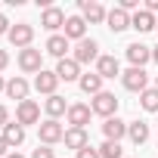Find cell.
<instances>
[{
	"instance_id": "obj_1",
	"label": "cell",
	"mask_w": 158,
	"mask_h": 158,
	"mask_svg": "<svg viewBox=\"0 0 158 158\" xmlns=\"http://www.w3.org/2000/svg\"><path fill=\"white\" fill-rule=\"evenodd\" d=\"M90 109H93V115H99L102 121H109V118L118 115V96L109 93V90H102V93H96L90 99Z\"/></svg>"
},
{
	"instance_id": "obj_2",
	"label": "cell",
	"mask_w": 158,
	"mask_h": 158,
	"mask_svg": "<svg viewBox=\"0 0 158 158\" xmlns=\"http://www.w3.org/2000/svg\"><path fill=\"white\" fill-rule=\"evenodd\" d=\"M16 62H19V68H22L25 74H40V71H44V53H40V50H34V47L19 50Z\"/></svg>"
},
{
	"instance_id": "obj_3",
	"label": "cell",
	"mask_w": 158,
	"mask_h": 158,
	"mask_svg": "<svg viewBox=\"0 0 158 158\" xmlns=\"http://www.w3.org/2000/svg\"><path fill=\"white\" fill-rule=\"evenodd\" d=\"M37 139H40V146H56V143L65 139V127H62L59 121L47 118L44 124H37Z\"/></svg>"
},
{
	"instance_id": "obj_4",
	"label": "cell",
	"mask_w": 158,
	"mask_h": 158,
	"mask_svg": "<svg viewBox=\"0 0 158 158\" xmlns=\"http://www.w3.org/2000/svg\"><path fill=\"white\" fill-rule=\"evenodd\" d=\"M102 53H99V44L93 40V37H84L81 44H74V53H71V59L77 62V65H90V62H96Z\"/></svg>"
},
{
	"instance_id": "obj_5",
	"label": "cell",
	"mask_w": 158,
	"mask_h": 158,
	"mask_svg": "<svg viewBox=\"0 0 158 158\" xmlns=\"http://www.w3.org/2000/svg\"><path fill=\"white\" fill-rule=\"evenodd\" d=\"M121 84L130 93H143V90H149V74H146V68H127V71H121Z\"/></svg>"
},
{
	"instance_id": "obj_6",
	"label": "cell",
	"mask_w": 158,
	"mask_h": 158,
	"mask_svg": "<svg viewBox=\"0 0 158 158\" xmlns=\"http://www.w3.org/2000/svg\"><path fill=\"white\" fill-rule=\"evenodd\" d=\"M10 44L16 47V50H28L31 47V40H34V25H28V22H19V25H13L10 28Z\"/></svg>"
},
{
	"instance_id": "obj_7",
	"label": "cell",
	"mask_w": 158,
	"mask_h": 158,
	"mask_svg": "<svg viewBox=\"0 0 158 158\" xmlns=\"http://www.w3.org/2000/svg\"><path fill=\"white\" fill-rule=\"evenodd\" d=\"M90 115H93V109H90L87 102H71V106H68V115H65V121H68V127H81V130H87V124H90Z\"/></svg>"
},
{
	"instance_id": "obj_8",
	"label": "cell",
	"mask_w": 158,
	"mask_h": 158,
	"mask_svg": "<svg viewBox=\"0 0 158 158\" xmlns=\"http://www.w3.org/2000/svg\"><path fill=\"white\" fill-rule=\"evenodd\" d=\"M81 16H84V22L87 25H102L106 22V16H109V10L99 3V0H81Z\"/></svg>"
},
{
	"instance_id": "obj_9",
	"label": "cell",
	"mask_w": 158,
	"mask_h": 158,
	"mask_svg": "<svg viewBox=\"0 0 158 158\" xmlns=\"http://www.w3.org/2000/svg\"><path fill=\"white\" fill-rule=\"evenodd\" d=\"M16 121H19L22 127H28V124H40V106H37L34 99L19 102V106H16Z\"/></svg>"
},
{
	"instance_id": "obj_10",
	"label": "cell",
	"mask_w": 158,
	"mask_h": 158,
	"mask_svg": "<svg viewBox=\"0 0 158 158\" xmlns=\"http://www.w3.org/2000/svg\"><path fill=\"white\" fill-rule=\"evenodd\" d=\"M65 13L59 10V6H50V10H44L40 13V28H47L50 34H59V28H65Z\"/></svg>"
},
{
	"instance_id": "obj_11",
	"label": "cell",
	"mask_w": 158,
	"mask_h": 158,
	"mask_svg": "<svg viewBox=\"0 0 158 158\" xmlns=\"http://www.w3.org/2000/svg\"><path fill=\"white\" fill-rule=\"evenodd\" d=\"M106 28H109L112 34L127 31V28H130V13H124L121 6H112V10H109V16H106Z\"/></svg>"
},
{
	"instance_id": "obj_12",
	"label": "cell",
	"mask_w": 158,
	"mask_h": 158,
	"mask_svg": "<svg viewBox=\"0 0 158 158\" xmlns=\"http://www.w3.org/2000/svg\"><path fill=\"white\" fill-rule=\"evenodd\" d=\"M62 34H65L68 40H74V44H81V40L87 37V22H84V16H68Z\"/></svg>"
},
{
	"instance_id": "obj_13",
	"label": "cell",
	"mask_w": 158,
	"mask_h": 158,
	"mask_svg": "<svg viewBox=\"0 0 158 158\" xmlns=\"http://www.w3.org/2000/svg\"><path fill=\"white\" fill-rule=\"evenodd\" d=\"M96 74L102 77V81H112V77H121V62L115 59V56H99L96 59Z\"/></svg>"
},
{
	"instance_id": "obj_14",
	"label": "cell",
	"mask_w": 158,
	"mask_h": 158,
	"mask_svg": "<svg viewBox=\"0 0 158 158\" xmlns=\"http://www.w3.org/2000/svg\"><path fill=\"white\" fill-rule=\"evenodd\" d=\"M130 28H133V31H139V34H149V31H155V28H158V19L143 6L139 13H133V16H130Z\"/></svg>"
},
{
	"instance_id": "obj_15",
	"label": "cell",
	"mask_w": 158,
	"mask_h": 158,
	"mask_svg": "<svg viewBox=\"0 0 158 158\" xmlns=\"http://www.w3.org/2000/svg\"><path fill=\"white\" fill-rule=\"evenodd\" d=\"M127 62H130V68H143L146 62H152V47H146V44H130L127 47Z\"/></svg>"
},
{
	"instance_id": "obj_16",
	"label": "cell",
	"mask_w": 158,
	"mask_h": 158,
	"mask_svg": "<svg viewBox=\"0 0 158 158\" xmlns=\"http://www.w3.org/2000/svg\"><path fill=\"white\" fill-rule=\"evenodd\" d=\"M56 87H59V74L56 71H40L37 77H34V90L37 93H44V96H56Z\"/></svg>"
},
{
	"instance_id": "obj_17",
	"label": "cell",
	"mask_w": 158,
	"mask_h": 158,
	"mask_svg": "<svg viewBox=\"0 0 158 158\" xmlns=\"http://www.w3.org/2000/svg\"><path fill=\"white\" fill-rule=\"evenodd\" d=\"M50 56H56V59H68V50H71V40L65 37V34H50L47 37V47H44Z\"/></svg>"
},
{
	"instance_id": "obj_18",
	"label": "cell",
	"mask_w": 158,
	"mask_h": 158,
	"mask_svg": "<svg viewBox=\"0 0 158 158\" xmlns=\"http://www.w3.org/2000/svg\"><path fill=\"white\" fill-rule=\"evenodd\" d=\"M56 74H59V81H65V84H71V81H81V65H77L71 56H68V59H59V65H56Z\"/></svg>"
},
{
	"instance_id": "obj_19",
	"label": "cell",
	"mask_w": 158,
	"mask_h": 158,
	"mask_svg": "<svg viewBox=\"0 0 158 158\" xmlns=\"http://www.w3.org/2000/svg\"><path fill=\"white\" fill-rule=\"evenodd\" d=\"M68 106L71 102H65V96H47L44 99V112H47V118H53V121H59L62 115H68Z\"/></svg>"
},
{
	"instance_id": "obj_20",
	"label": "cell",
	"mask_w": 158,
	"mask_h": 158,
	"mask_svg": "<svg viewBox=\"0 0 158 158\" xmlns=\"http://www.w3.org/2000/svg\"><path fill=\"white\" fill-rule=\"evenodd\" d=\"M102 133H106V139H112V143H121V139L127 136V121H121V118L115 115V118L102 121Z\"/></svg>"
},
{
	"instance_id": "obj_21",
	"label": "cell",
	"mask_w": 158,
	"mask_h": 158,
	"mask_svg": "<svg viewBox=\"0 0 158 158\" xmlns=\"http://www.w3.org/2000/svg\"><path fill=\"white\" fill-rule=\"evenodd\" d=\"M28 93H31V87H28V81H25V77H10V81H6V96L10 99H16V102H25L28 99Z\"/></svg>"
},
{
	"instance_id": "obj_22",
	"label": "cell",
	"mask_w": 158,
	"mask_h": 158,
	"mask_svg": "<svg viewBox=\"0 0 158 158\" xmlns=\"http://www.w3.org/2000/svg\"><path fill=\"white\" fill-rule=\"evenodd\" d=\"M62 143H65L68 149H74V152H81V149H87V146H90V136H87V130H81V127H68Z\"/></svg>"
},
{
	"instance_id": "obj_23",
	"label": "cell",
	"mask_w": 158,
	"mask_h": 158,
	"mask_svg": "<svg viewBox=\"0 0 158 158\" xmlns=\"http://www.w3.org/2000/svg\"><path fill=\"white\" fill-rule=\"evenodd\" d=\"M0 136L6 139V146H10V149H16V146H22V143H25V127H22L19 121H10V124L3 127V133H0Z\"/></svg>"
},
{
	"instance_id": "obj_24",
	"label": "cell",
	"mask_w": 158,
	"mask_h": 158,
	"mask_svg": "<svg viewBox=\"0 0 158 158\" xmlns=\"http://www.w3.org/2000/svg\"><path fill=\"white\" fill-rule=\"evenodd\" d=\"M77 87H81V93H87V96H96V93H102V77L96 71H87V74H81Z\"/></svg>"
},
{
	"instance_id": "obj_25",
	"label": "cell",
	"mask_w": 158,
	"mask_h": 158,
	"mask_svg": "<svg viewBox=\"0 0 158 158\" xmlns=\"http://www.w3.org/2000/svg\"><path fill=\"white\" fill-rule=\"evenodd\" d=\"M127 139L133 146H143L149 139V124L146 121H127Z\"/></svg>"
},
{
	"instance_id": "obj_26",
	"label": "cell",
	"mask_w": 158,
	"mask_h": 158,
	"mask_svg": "<svg viewBox=\"0 0 158 158\" xmlns=\"http://www.w3.org/2000/svg\"><path fill=\"white\" fill-rule=\"evenodd\" d=\"M139 106H143L146 112H155V115H158V90H155V87L143 90V93H139Z\"/></svg>"
},
{
	"instance_id": "obj_27",
	"label": "cell",
	"mask_w": 158,
	"mask_h": 158,
	"mask_svg": "<svg viewBox=\"0 0 158 158\" xmlns=\"http://www.w3.org/2000/svg\"><path fill=\"white\" fill-rule=\"evenodd\" d=\"M99 155H102V158H124V149H121V143L106 139V143L99 146Z\"/></svg>"
},
{
	"instance_id": "obj_28",
	"label": "cell",
	"mask_w": 158,
	"mask_h": 158,
	"mask_svg": "<svg viewBox=\"0 0 158 158\" xmlns=\"http://www.w3.org/2000/svg\"><path fill=\"white\" fill-rule=\"evenodd\" d=\"M31 158H56V152H53V146H37L31 152Z\"/></svg>"
},
{
	"instance_id": "obj_29",
	"label": "cell",
	"mask_w": 158,
	"mask_h": 158,
	"mask_svg": "<svg viewBox=\"0 0 158 158\" xmlns=\"http://www.w3.org/2000/svg\"><path fill=\"white\" fill-rule=\"evenodd\" d=\"M77 158H102V155H99V149L87 146V149H81V152H77Z\"/></svg>"
},
{
	"instance_id": "obj_30",
	"label": "cell",
	"mask_w": 158,
	"mask_h": 158,
	"mask_svg": "<svg viewBox=\"0 0 158 158\" xmlns=\"http://www.w3.org/2000/svg\"><path fill=\"white\" fill-rule=\"evenodd\" d=\"M10 28H13V22H10L3 13H0V34H10Z\"/></svg>"
},
{
	"instance_id": "obj_31",
	"label": "cell",
	"mask_w": 158,
	"mask_h": 158,
	"mask_svg": "<svg viewBox=\"0 0 158 158\" xmlns=\"http://www.w3.org/2000/svg\"><path fill=\"white\" fill-rule=\"evenodd\" d=\"M10 124V112H6V106H0V127H6Z\"/></svg>"
},
{
	"instance_id": "obj_32",
	"label": "cell",
	"mask_w": 158,
	"mask_h": 158,
	"mask_svg": "<svg viewBox=\"0 0 158 158\" xmlns=\"http://www.w3.org/2000/svg\"><path fill=\"white\" fill-rule=\"evenodd\" d=\"M10 152H13V149H10V146H6V139H3V136H0V158H6V155H10Z\"/></svg>"
},
{
	"instance_id": "obj_33",
	"label": "cell",
	"mask_w": 158,
	"mask_h": 158,
	"mask_svg": "<svg viewBox=\"0 0 158 158\" xmlns=\"http://www.w3.org/2000/svg\"><path fill=\"white\" fill-rule=\"evenodd\" d=\"M6 65H10V53H6V50H0V71H3Z\"/></svg>"
},
{
	"instance_id": "obj_34",
	"label": "cell",
	"mask_w": 158,
	"mask_h": 158,
	"mask_svg": "<svg viewBox=\"0 0 158 158\" xmlns=\"http://www.w3.org/2000/svg\"><path fill=\"white\" fill-rule=\"evenodd\" d=\"M146 10L155 16V13H158V0H146Z\"/></svg>"
},
{
	"instance_id": "obj_35",
	"label": "cell",
	"mask_w": 158,
	"mask_h": 158,
	"mask_svg": "<svg viewBox=\"0 0 158 158\" xmlns=\"http://www.w3.org/2000/svg\"><path fill=\"white\" fill-rule=\"evenodd\" d=\"M6 158H25V155H22V152H16V149H13V152H10V155H6Z\"/></svg>"
},
{
	"instance_id": "obj_36",
	"label": "cell",
	"mask_w": 158,
	"mask_h": 158,
	"mask_svg": "<svg viewBox=\"0 0 158 158\" xmlns=\"http://www.w3.org/2000/svg\"><path fill=\"white\" fill-rule=\"evenodd\" d=\"M152 62L158 65V47H152Z\"/></svg>"
},
{
	"instance_id": "obj_37",
	"label": "cell",
	"mask_w": 158,
	"mask_h": 158,
	"mask_svg": "<svg viewBox=\"0 0 158 158\" xmlns=\"http://www.w3.org/2000/svg\"><path fill=\"white\" fill-rule=\"evenodd\" d=\"M0 93H6V81H3V74H0Z\"/></svg>"
},
{
	"instance_id": "obj_38",
	"label": "cell",
	"mask_w": 158,
	"mask_h": 158,
	"mask_svg": "<svg viewBox=\"0 0 158 158\" xmlns=\"http://www.w3.org/2000/svg\"><path fill=\"white\" fill-rule=\"evenodd\" d=\"M155 90H158V74H155Z\"/></svg>"
},
{
	"instance_id": "obj_39",
	"label": "cell",
	"mask_w": 158,
	"mask_h": 158,
	"mask_svg": "<svg viewBox=\"0 0 158 158\" xmlns=\"http://www.w3.org/2000/svg\"><path fill=\"white\" fill-rule=\"evenodd\" d=\"M155 31H158V28H155Z\"/></svg>"
}]
</instances>
